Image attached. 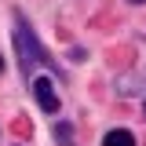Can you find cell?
Returning <instances> with one entry per match:
<instances>
[{
  "instance_id": "6da1fadb",
  "label": "cell",
  "mask_w": 146,
  "mask_h": 146,
  "mask_svg": "<svg viewBox=\"0 0 146 146\" xmlns=\"http://www.w3.org/2000/svg\"><path fill=\"white\" fill-rule=\"evenodd\" d=\"M15 51H18V70H22L26 80H29V73H33L36 62H40V66H51V55L44 51V44H40L36 33L29 29L26 15H15ZM51 70H55V66H51ZM55 77H58V70H55Z\"/></svg>"
},
{
  "instance_id": "7a4b0ae2",
  "label": "cell",
  "mask_w": 146,
  "mask_h": 146,
  "mask_svg": "<svg viewBox=\"0 0 146 146\" xmlns=\"http://www.w3.org/2000/svg\"><path fill=\"white\" fill-rule=\"evenodd\" d=\"M33 99L40 110H48V113H58V95H55V84L48 77H36L33 80Z\"/></svg>"
},
{
  "instance_id": "3957f363",
  "label": "cell",
  "mask_w": 146,
  "mask_h": 146,
  "mask_svg": "<svg viewBox=\"0 0 146 146\" xmlns=\"http://www.w3.org/2000/svg\"><path fill=\"white\" fill-rule=\"evenodd\" d=\"M102 146H135V135H131L128 128H113V131H106Z\"/></svg>"
},
{
  "instance_id": "277c9868",
  "label": "cell",
  "mask_w": 146,
  "mask_h": 146,
  "mask_svg": "<svg viewBox=\"0 0 146 146\" xmlns=\"http://www.w3.org/2000/svg\"><path fill=\"white\" fill-rule=\"evenodd\" d=\"M55 143L58 146H73L77 143V131H73L70 121H58V124H55Z\"/></svg>"
},
{
  "instance_id": "5b68a950",
  "label": "cell",
  "mask_w": 146,
  "mask_h": 146,
  "mask_svg": "<svg viewBox=\"0 0 146 146\" xmlns=\"http://www.w3.org/2000/svg\"><path fill=\"white\" fill-rule=\"evenodd\" d=\"M131 4H146V0H131Z\"/></svg>"
},
{
  "instance_id": "8992f818",
  "label": "cell",
  "mask_w": 146,
  "mask_h": 146,
  "mask_svg": "<svg viewBox=\"0 0 146 146\" xmlns=\"http://www.w3.org/2000/svg\"><path fill=\"white\" fill-rule=\"evenodd\" d=\"M0 70H4V58H0Z\"/></svg>"
}]
</instances>
